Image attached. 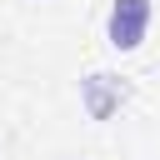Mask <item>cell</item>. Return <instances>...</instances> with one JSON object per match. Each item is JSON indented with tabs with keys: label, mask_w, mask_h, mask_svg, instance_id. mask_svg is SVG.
I'll use <instances>...</instances> for the list:
<instances>
[{
	"label": "cell",
	"mask_w": 160,
	"mask_h": 160,
	"mask_svg": "<svg viewBox=\"0 0 160 160\" xmlns=\"http://www.w3.org/2000/svg\"><path fill=\"white\" fill-rule=\"evenodd\" d=\"M150 30V0H115L110 5V20H105V35L115 50H140Z\"/></svg>",
	"instance_id": "obj_1"
},
{
	"label": "cell",
	"mask_w": 160,
	"mask_h": 160,
	"mask_svg": "<svg viewBox=\"0 0 160 160\" xmlns=\"http://www.w3.org/2000/svg\"><path fill=\"white\" fill-rule=\"evenodd\" d=\"M125 95H130V85H125L120 75H110V70H95V75L80 80V105H85L90 120H110V115L125 105Z\"/></svg>",
	"instance_id": "obj_2"
}]
</instances>
